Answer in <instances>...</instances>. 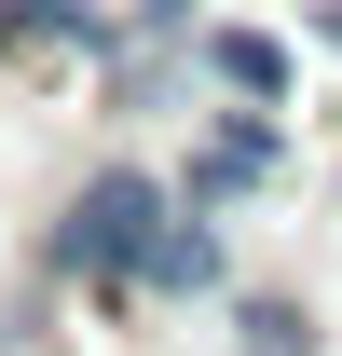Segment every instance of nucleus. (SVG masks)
Instances as JSON below:
<instances>
[{
	"instance_id": "nucleus-1",
	"label": "nucleus",
	"mask_w": 342,
	"mask_h": 356,
	"mask_svg": "<svg viewBox=\"0 0 342 356\" xmlns=\"http://www.w3.org/2000/svg\"><path fill=\"white\" fill-rule=\"evenodd\" d=\"M165 220H178V178H151L137 151H124V165H96L83 192L42 220V288H83L96 315H137V274H151Z\"/></svg>"
},
{
	"instance_id": "nucleus-2",
	"label": "nucleus",
	"mask_w": 342,
	"mask_h": 356,
	"mask_svg": "<svg viewBox=\"0 0 342 356\" xmlns=\"http://www.w3.org/2000/svg\"><path fill=\"white\" fill-rule=\"evenodd\" d=\"M274 165H288V124H274V110H219V124L192 137V165H178V206L233 220V206H247V192H260Z\"/></svg>"
},
{
	"instance_id": "nucleus-3",
	"label": "nucleus",
	"mask_w": 342,
	"mask_h": 356,
	"mask_svg": "<svg viewBox=\"0 0 342 356\" xmlns=\"http://www.w3.org/2000/svg\"><path fill=\"white\" fill-rule=\"evenodd\" d=\"M219 288H233V233L206 206H178L165 247H151V274H137V302H219Z\"/></svg>"
},
{
	"instance_id": "nucleus-4",
	"label": "nucleus",
	"mask_w": 342,
	"mask_h": 356,
	"mask_svg": "<svg viewBox=\"0 0 342 356\" xmlns=\"http://www.w3.org/2000/svg\"><path fill=\"white\" fill-rule=\"evenodd\" d=\"M206 83H233L247 110H288V83H301V55L274 42V28H206Z\"/></svg>"
},
{
	"instance_id": "nucleus-5",
	"label": "nucleus",
	"mask_w": 342,
	"mask_h": 356,
	"mask_svg": "<svg viewBox=\"0 0 342 356\" xmlns=\"http://www.w3.org/2000/svg\"><path fill=\"white\" fill-rule=\"evenodd\" d=\"M233 356H315V302L301 288H233Z\"/></svg>"
},
{
	"instance_id": "nucleus-6",
	"label": "nucleus",
	"mask_w": 342,
	"mask_h": 356,
	"mask_svg": "<svg viewBox=\"0 0 342 356\" xmlns=\"http://www.w3.org/2000/svg\"><path fill=\"white\" fill-rule=\"evenodd\" d=\"M124 42H206V0H124Z\"/></svg>"
},
{
	"instance_id": "nucleus-7",
	"label": "nucleus",
	"mask_w": 342,
	"mask_h": 356,
	"mask_svg": "<svg viewBox=\"0 0 342 356\" xmlns=\"http://www.w3.org/2000/svg\"><path fill=\"white\" fill-rule=\"evenodd\" d=\"M315 42H329V55H342V0H315Z\"/></svg>"
},
{
	"instance_id": "nucleus-8",
	"label": "nucleus",
	"mask_w": 342,
	"mask_h": 356,
	"mask_svg": "<svg viewBox=\"0 0 342 356\" xmlns=\"http://www.w3.org/2000/svg\"><path fill=\"white\" fill-rule=\"evenodd\" d=\"M14 28H28V0H0V55H14Z\"/></svg>"
}]
</instances>
